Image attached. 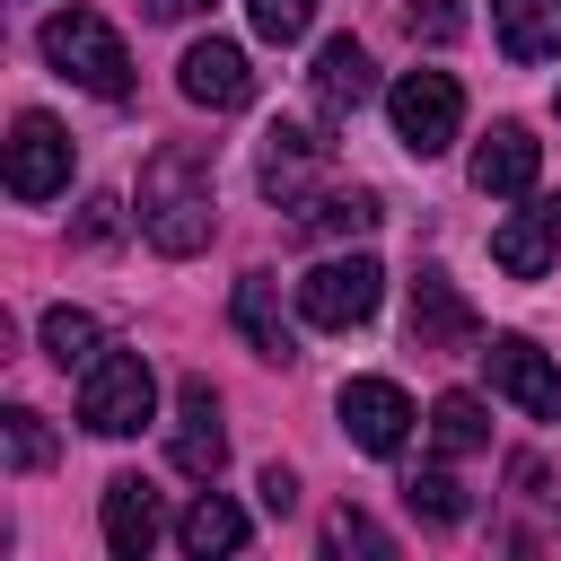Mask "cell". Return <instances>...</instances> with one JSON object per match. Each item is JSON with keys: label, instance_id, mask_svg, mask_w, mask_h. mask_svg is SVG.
Wrapping results in <instances>:
<instances>
[{"label": "cell", "instance_id": "6da1fadb", "mask_svg": "<svg viewBox=\"0 0 561 561\" xmlns=\"http://www.w3.org/2000/svg\"><path fill=\"white\" fill-rule=\"evenodd\" d=\"M210 228H219V210H210V167H202L193 149H158V158L140 167V237H149L158 254H202Z\"/></svg>", "mask_w": 561, "mask_h": 561}, {"label": "cell", "instance_id": "7a4b0ae2", "mask_svg": "<svg viewBox=\"0 0 561 561\" xmlns=\"http://www.w3.org/2000/svg\"><path fill=\"white\" fill-rule=\"evenodd\" d=\"M35 44H44V61H53L61 79H79L88 96H105V105L131 96V53H123V35H114L96 9H53Z\"/></svg>", "mask_w": 561, "mask_h": 561}, {"label": "cell", "instance_id": "3957f363", "mask_svg": "<svg viewBox=\"0 0 561 561\" xmlns=\"http://www.w3.org/2000/svg\"><path fill=\"white\" fill-rule=\"evenodd\" d=\"M158 412V377L140 351H96V368H79V421L96 438H131Z\"/></svg>", "mask_w": 561, "mask_h": 561}, {"label": "cell", "instance_id": "277c9868", "mask_svg": "<svg viewBox=\"0 0 561 561\" xmlns=\"http://www.w3.org/2000/svg\"><path fill=\"white\" fill-rule=\"evenodd\" d=\"M386 114H394V140H403L412 158H447L456 131H465V88H456L447 70H403V79L386 88Z\"/></svg>", "mask_w": 561, "mask_h": 561}, {"label": "cell", "instance_id": "5b68a950", "mask_svg": "<svg viewBox=\"0 0 561 561\" xmlns=\"http://www.w3.org/2000/svg\"><path fill=\"white\" fill-rule=\"evenodd\" d=\"M377 298H386V272H377L368 254H324V263L298 280V316H307L316 333H351V324H368Z\"/></svg>", "mask_w": 561, "mask_h": 561}, {"label": "cell", "instance_id": "8992f818", "mask_svg": "<svg viewBox=\"0 0 561 561\" xmlns=\"http://www.w3.org/2000/svg\"><path fill=\"white\" fill-rule=\"evenodd\" d=\"M482 368H491V394H508L526 421H561V359L552 351H535L526 333H491Z\"/></svg>", "mask_w": 561, "mask_h": 561}, {"label": "cell", "instance_id": "52a82bcc", "mask_svg": "<svg viewBox=\"0 0 561 561\" xmlns=\"http://www.w3.org/2000/svg\"><path fill=\"white\" fill-rule=\"evenodd\" d=\"M9 193L18 202H53V193H70V131L53 123V114H18L9 123Z\"/></svg>", "mask_w": 561, "mask_h": 561}, {"label": "cell", "instance_id": "ba28073f", "mask_svg": "<svg viewBox=\"0 0 561 561\" xmlns=\"http://www.w3.org/2000/svg\"><path fill=\"white\" fill-rule=\"evenodd\" d=\"M333 412H342L351 447H368V456H403V438H412V421H421L394 377H351V386L333 394Z\"/></svg>", "mask_w": 561, "mask_h": 561}, {"label": "cell", "instance_id": "9c48e42d", "mask_svg": "<svg viewBox=\"0 0 561 561\" xmlns=\"http://www.w3.org/2000/svg\"><path fill=\"white\" fill-rule=\"evenodd\" d=\"M167 456H175L184 482H219V465H228V430H219V394H210V377H184V386H175Z\"/></svg>", "mask_w": 561, "mask_h": 561}, {"label": "cell", "instance_id": "30bf717a", "mask_svg": "<svg viewBox=\"0 0 561 561\" xmlns=\"http://www.w3.org/2000/svg\"><path fill=\"white\" fill-rule=\"evenodd\" d=\"M175 88H184L202 114H237V105L254 96V61H245L228 35H202V44H184V61H175Z\"/></svg>", "mask_w": 561, "mask_h": 561}, {"label": "cell", "instance_id": "8fae6325", "mask_svg": "<svg viewBox=\"0 0 561 561\" xmlns=\"http://www.w3.org/2000/svg\"><path fill=\"white\" fill-rule=\"evenodd\" d=\"M552 254H561V193H543V202H526V210H508L491 228V263L508 280H543Z\"/></svg>", "mask_w": 561, "mask_h": 561}, {"label": "cell", "instance_id": "7c38bea8", "mask_svg": "<svg viewBox=\"0 0 561 561\" xmlns=\"http://www.w3.org/2000/svg\"><path fill=\"white\" fill-rule=\"evenodd\" d=\"M324 158H333V140H324L316 123H272V131H263L254 175H263V193H272V202H307V184L324 175Z\"/></svg>", "mask_w": 561, "mask_h": 561}, {"label": "cell", "instance_id": "4fadbf2b", "mask_svg": "<svg viewBox=\"0 0 561 561\" xmlns=\"http://www.w3.org/2000/svg\"><path fill=\"white\" fill-rule=\"evenodd\" d=\"M473 342H482L473 298H465L447 272H421V280H412V351H473Z\"/></svg>", "mask_w": 561, "mask_h": 561}, {"label": "cell", "instance_id": "5bb4252c", "mask_svg": "<svg viewBox=\"0 0 561 561\" xmlns=\"http://www.w3.org/2000/svg\"><path fill=\"white\" fill-rule=\"evenodd\" d=\"M228 324L245 333V351H254V359H272V368H289V359H298V324H289V307H280V280H272V272H245V280H237Z\"/></svg>", "mask_w": 561, "mask_h": 561}, {"label": "cell", "instance_id": "9a60e30c", "mask_svg": "<svg viewBox=\"0 0 561 561\" xmlns=\"http://www.w3.org/2000/svg\"><path fill=\"white\" fill-rule=\"evenodd\" d=\"M307 88H316V114H324V123L359 114V105L377 96V61H368V44H359V35H333V44H316V70H307Z\"/></svg>", "mask_w": 561, "mask_h": 561}, {"label": "cell", "instance_id": "2e32d148", "mask_svg": "<svg viewBox=\"0 0 561 561\" xmlns=\"http://www.w3.org/2000/svg\"><path fill=\"white\" fill-rule=\"evenodd\" d=\"M535 167H543V140L526 123H491V140L473 149V193L517 202V193H535Z\"/></svg>", "mask_w": 561, "mask_h": 561}, {"label": "cell", "instance_id": "e0dca14e", "mask_svg": "<svg viewBox=\"0 0 561 561\" xmlns=\"http://www.w3.org/2000/svg\"><path fill=\"white\" fill-rule=\"evenodd\" d=\"M158 535H167L158 491H149L140 473H114V482H105V552H114V561H149Z\"/></svg>", "mask_w": 561, "mask_h": 561}, {"label": "cell", "instance_id": "ac0fdd59", "mask_svg": "<svg viewBox=\"0 0 561 561\" xmlns=\"http://www.w3.org/2000/svg\"><path fill=\"white\" fill-rule=\"evenodd\" d=\"M491 35L508 61H552L561 53V0H491Z\"/></svg>", "mask_w": 561, "mask_h": 561}, {"label": "cell", "instance_id": "d6986e66", "mask_svg": "<svg viewBox=\"0 0 561 561\" xmlns=\"http://www.w3.org/2000/svg\"><path fill=\"white\" fill-rule=\"evenodd\" d=\"M245 535H254V526H245V508H237V500H219V491H202V500L175 517V543H184L193 561H210V552H245Z\"/></svg>", "mask_w": 561, "mask_h": 561}, {"label": "cell", "instance_id": "ffe728a7", "mask_svg": "<svg viewBox=\"0 0 561 561\" xmlns=\"http://www.w3.org/2000/svg\"><path fill=\"white\" fill-rule=\"evenodd\" d=\"M35 342H44V359L53 368H96V351H105V324L88 316V307H44V324H35Z\"/></svg>", "mask_w": 561, "mask_h": 561}, {"label": "cell", "instance_id": "44dd1931", "mask_svg": "<svg viewBox=\"0 0 561 561\" xmlns=\"http://www.w3.org/2000/svg\"><path fill=\"white\" fill-rule=\"evenodd\" d=\"M430 447H438V456H482V447H491L482 394H438V403H430Z\"/></svg>", "mask_w": 561, "mask_h": 561}, {"label": "cell", "instance_id": "7402d4cb", "mask_svg": "<svg viewBox=\"0 0 561 561\" xmlns=\"http://www.w3.org/2000/svg\"><path fill=\"white\" fill-rule=\"evenodd\" d=\"M386 210H377V193H324V202H307L298 210V228L307 237H368Z\"/></svg>", "mask_w": 561, "mask_h": 561}, {"label": "cell", "instance_id": "603a6c76", "mask_svg": "<svg viewBox=\"0 0 561 561\" xmlns=\"http://www.w3.org/2000/svg\"><path fill=\"white\" fill-rule=\"evenodd\" d=\"M0 456H9V473H44V465H53V430H44V412L9 403V412H0Z\"/></svg>", "mask_w": 561, "mask_h": 561}, {"label": "cell", "instance_id": "cb8c5ba5", "mask_svg": "<svg viewBox=\"0 0 561 561\" xmlns=\"http://www.w3.org/2000/svg\"><path fill=\"white\" fill-rule=\"evenodd\" d=\"M403 508L430 517V526H465V482H456L447 465H421V473L403 482Z\"/></svg>", "mask_w": 561, "mask_h": 561}, {"label": "cell", "instance_id": "d4e9b609", "mask_svg": "<svg viewBox=\"0 0 561 561\" xmlns=\"http://www.w3.org/2000/svg\"><path fill=\"white\" fill-rule=\"evenodd\" d=\"M245 18H254L263 44H298L316 26V0H245Z\"/></svg>", "mask_w": 561, "mask_h": 561}, {"label": "cell", "instance_id": "484cf974", "mask_svg": "<svg viewBox=\"0 0 561 561\" xmlns=\"http://www.w3.org/2000/svg\"><path fill=\"white\" fill-rule=\"evenodd\" d=\"M324 552H386V535H377L359 508H333V517H324Z\"/></svg>", "mask_w": 561, "mask_h": 561}, {"label": "cell", "instance_id": "4316f807", "mask_svg": "<svg viewBox=\"0 0 561 561\" xmlns=\"http://www.w3.org/2000/svg\"><path fill=\"white\" fill-rule=\"evenodd\" d=\"M79 237H88V245H114V237H123V202H114V193H96V202L79 210Z\"/></svg>", "mask_w": 561, "mask_h": 561}, {"label": "cell", "instance_id": "83f0119b", "mask_svg": "<svg viewBox=\"0 0 561 561\" xmlns=\"http://www.w3.org/2000/svg\"><path fill=\"white\" fill-rule=\"evenodd\" d=\"M456 26H465V9H456V0H412V35H430V44H447Z\"/></svg>", "mask_w": 561, "mask_h": 561}, {"label": "cell", "instance_id": "f1b7e54d", "mask_svg": "<svg viewBox=\"0 0 561 561\" xmlns=\"http://www.w3.org/2000/svg\"><path fill=\"white\" fill-rule=\"evenodd\" d=\"M254 491H263V508H272V517H289V508H298V473H289V465H263V482H254Z\"/></svg>", "mask_w": 561, "mask_h": 561}, {"label": "cell", "instance_id": "f546056e", "mask_svg": "<svg viewBox=\"0 0 561 561\" xmlns=\"http://www.w3.org/2000/svg\"><path fill=\"white\" fill-rule=\"evenodd\" d=\"M140 9H149V18H202L210 0H140Z\"/></svg>", "mask_w": 561, "mask_h": 561}]
</instances>
